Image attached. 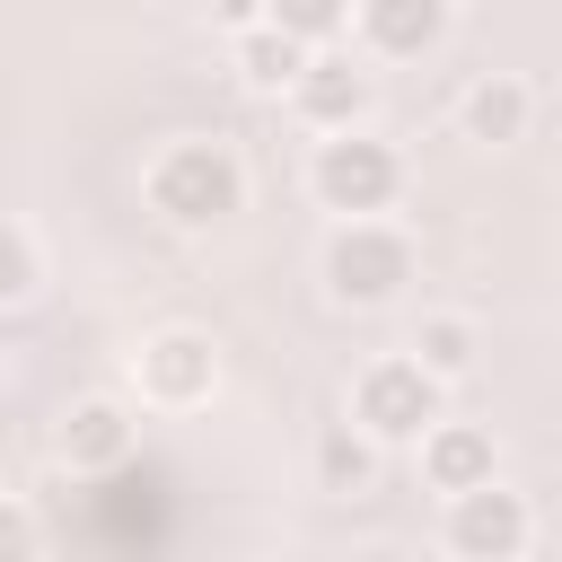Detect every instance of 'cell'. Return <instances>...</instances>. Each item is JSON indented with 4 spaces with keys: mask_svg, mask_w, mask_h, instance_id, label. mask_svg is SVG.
<instances>
[{
    "mask_svg": "<svg viewBox=\"0 0 562 562\" xmlns=\"http://www.w3.org/2000/svg\"><path fill=\"white\" fill-rule=\"evenodd\" d=\"M149 202H158L176 228H211V220L246 211V167H237V149H220V140H176V149L149 167Z\"/></svg>",
    "mask_w": 562,
    "mask_h": 562,
    "instance_id": "1",
    "label": "cell"
},
{
    "mask_svg": "<svg viewBox=\"0 0 562 562\" xmlns=\"http://www.w3.org/2000/svg\"><path fill=\"white\" fill-rule=\"evenodd\" d=\"M404 281H413V246H404L395 228H378V220L334 228V246H325V290H334L342 307H386Z\"/></svg>",
    "mask_w": 562,
    "mask_h": 562,
    "instance_id": "2",
    "label": "cell"
},
{
    "mask_svg": "<svg viewBox=\"0 0 562 562\" xmlns=\"http://www.w3.org/2000/svg\"><path fill=\"white\" fill-rule=\"evenodd\" d=\"M351 413H360L369 439H422V430L439 422V378H430L422 360H378V369L360 378Z\"/></svg>",
    "mask_w": 562,
    "mask_h": 562,
    "instance_id": "3",
    "label": "cell"
},
{
    "mask_svg": "<svg viewBox=\"0 0 562 562\" xmlns=\"http://www.w3.org/2000/svg\"><path fill=\"white\" fill-rule=\"evenodd\" d=\"M395 184H404V167H395V149L386 140H360V132H334L325 149H316V193L334 202V211H386L395 202Z\"/></svg>",
    "mask_w": 562,
    "mask_h": 562,
    "instance_id": "4",
    "label": "cell"
},
{
    "mask_svg": "<svg viewBox=\"0 0 562 562\" xmlns=\"http://www.w3.org/2000/svg\"><path fill=\"white\" fill-rule=\"evenodd\" d=\"M448 553L465 562H518L527 553V501L501 492V483H474L448 501Z\"/></svg>",
    "mask_w": 562,
    "mask_h": 562,
    "instance_id": "5",
    "label": "cell"
},
{
    "mask_svg": "<svg viewBox=\"0 0 562 562\" xmlns=\"http://www.w3.org/2000/svg\"><path fill=\"white\" fill-rule=\"evenodd\" d=\"M140 386L158 395V404H202L211 386H220V351H211V334H149L140 342Z\"/></svg>",
    "mask_w": 562,
    "mask_h": 562,
    "instance_id": "6",
    "label": "cell"
},
{
    "mask_svg": "<svg viewBox=\"0 0 562 562\" xmlns=\"http://www.w3.org/2000/svg\"><path fill=\"white\" fill-rule=\"evenodd\" d=\"M290 97H299V114H307V123L351 132V123L369 114V70H360V61H342V53H316V61L290 79Z\"/></svg>",
    "mask_w": 562,
    "mask_h": 562,
    "instance_id": "7",
    "label": "cell"
},
{
    "mask_svg": "<svg viewBox=\"0 0 562 562\" xmlns=\"http://www.w3.org/2000/svg\"><path fill=\"white\" fill-rule=\"evenodd\" d=\"M422 474H430L439 492L492 483V430H474V422H430V430H422Z\"/></svg>",
    "mask_w": 562,
    "mask_h": 562,
    "instance_id": "8",
    "label": "cell"
},
{
    "mask_svg": "<svg viewBox=\"0 0 562 562\" xmlns=\"http://www.w3.org/2000/svg\"><path fill=\"white\" fill-rule=\"evenodd\" d=\"M360 35L395 61H413L448 35V0H360Z\"/></svg>",
    "mask_w": 562,
    "mask_h": 562,
    "instance_id": "9",
    "label": "cell"
},
{
    "mask_svg": "<svg viewBox=\"0 0 562 562\" xmlns=\"http://www.w3.org/2000/svg\"><path fill=\"white\" fill-rule=\"evenodd\" d=\"M123 448H132V422H123V404H105V395L70 404V422H61V457H70L79 474H97V465H123Z\"/></svg>",
    "mask_w": 562,
    "mask_h": 562,
    "instance_id": "10",
    "label": "cell"
},
{
    "mask_svg": "<svg viewBox=\"0 0 562 562\" xmlns=\"http://www.w3.org/2000/svg\"><path fill=\"white\" fill-rule=\"evenodd\" d=\"M457 114H465V140H518L527 132V88L518 79H474Z\"/></svg>",
    "mask_w": 562,
    "mask_h": 562,
    "instance_id": "11",
    "label": "cell"
},
{
    "mask_svg": "<svg viewBox=\"0 0 562 562\" xmlns=\"http://www.w3.org/2000/svg\"><path fill=\"white\" fill-rule=\"evenodd\" d=\"M237 70H246L255 88H290V79L307 70V44H290L281 26H246V35H237Z\"/></svg>",
    "mask_w": 562,
    "mask_h": 562,
    "instance_id": "12",
    "label": "cell"
},
{
    "mask_svg": "<svg viewBox=\"0 0 562 562\" xmlns=\"http://www.w3.org/2000/svg\"><path fill=\"white\" fill-rule=\"evenodd\" d=\"M413 351H422L430 378H465V369H474V325H465V316H430V325L413 334Z\"/></svg>",
    "mask_w": 562,
    "mask_h": 562,
    "instance_id": "13",
    "label": "cell"
},
{
    "mask_svg": "<svg viewBox=\"0 0 562 562\" xmlns=\"http://www.w3.org/2000/svg\"><path fill=\"white\" fill-rule=\"evenodd\" d=\"M351 18V0H263V26H281L290 44H325Z\"/></svg>",
    "mask_w": 562,
    "mask_h": 562,
    "instance_id": "14",
    "label": "cell"
},
{
    "mask_svg": "<svg viewBox=\"0 0 562 562\" xmlns=\"http://www.w3.org/2000/svg\"><path fill=\"white\" fill-rule=\"evenodd\" d=\"M369 430H325V448H316V474L334 483V492H369Z\"/></svg>",
    "mask_w": 562,
    "mask_h": 562,
    "instance_id": "15",
    "label": "cell"
},
{
    "mask_svg": "<svg viewBox=\"0 0 562 562\" xmlns=\"http://www.w3.org/2000/svg\"><path fill=\"white\" fill-rule=\"evenodd\" d=\"M26 290H35V246H26L18 228H0V307L26 299Z\"/></svg>",
    "mask_w": 562,
    "mask_h": 562,
    "instance_id": "16",
    "label": "cell"
},
{
    "mask_svg": "<svg viewBox=\"0 0 562 562\" xmlns=\"http://www.w3.org/2000/svg\"><path fill=\"white\" fill-rule=\"evenodd\" d=\"M0 562H35V518L18 501H0Z\"/></svg>",
    "mask_w": 562,
    "mask_h": 562,
    "instance_id": "17",
    "label": "cell"
},
{
    "mask_svg": "<svg viewBox=\"0 0 562 562\" xmlns=\"http://www.w3.org/2000/svg\"><path fill=\"white\" fill-rule=\"evenodd\" d=\"M211 18H220V26H237V35H246V26H263V0H211Z\"/></svg>",
    "mask_w": 562,
    "mask_h": 562,
    "instance_id": "18",
    "label": "cell"
},
{
    "mask_svg": "<svg viewBox=\"0 0 562 562\" xmlns=\"http://www.w3.org/2000/svg\"><path fill=\"white\" fill-rule=\"evenodd\" d=\"M351 562H404V553H395V544H369V553H351Z\"/></svg>",
    "mask_w": 562,
    "mask_h": 562,
    "instance_id": "19",
    "label": "cell"
}]
</instances>
